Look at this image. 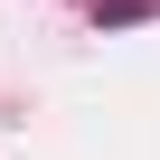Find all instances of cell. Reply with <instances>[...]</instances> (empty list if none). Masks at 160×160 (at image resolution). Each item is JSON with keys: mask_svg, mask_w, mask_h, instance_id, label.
<instances>
[{"mask_svg": "<svg viewBox=\"0 0 160 160\" xmlns=\"http://www.w3.org/2000/svg\"><path fill=\"white\" fill-rule=\"evenodd\" d=\"M132 19H151V0H94V28H132Z\"/></svg>", "mask_w": 160, "mask_h": 160, "instance_id": "1", "label": "cell"}]
</instances>
